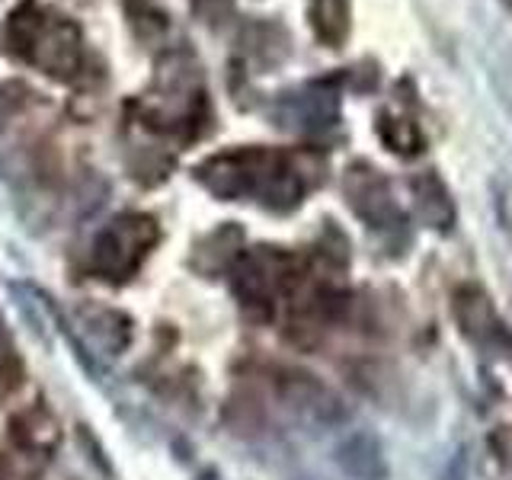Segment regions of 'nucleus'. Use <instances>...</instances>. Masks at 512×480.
<instances>
[{
	"label": "nucleus",
	"mask_w": 512,
	"mask_h": 480,
	"mask_svg": "<svg viewBox=\"0 0 512 480\" xmlns=\"http://www.w3.org/2000/svg\"><path fill=\"white\" fill-rule=\"evenodd\" d=\"M308 20L320 45L343 48L352 29V4L349 0H311Z\"/></svg>",
	"instance_id": "nucleus-15"
},
{
	"label": "nucleus",
	"mask_w": 512,
	"mask_h": 480,
	"mask_svg": "<svg viewBox=\"0 0 512 480\" xmlns=\"http://www.w3.org/2000/svg\"><path fill=\"white\" fill-rule=\"evenodd\" d=\"M10 52L55 80H71L84 68V36L71 16H61L39 0H23L7 23Z\"/></svg>",
	"instance_id": "nucleus-2"
},
{
	"label": "nucleus",
	"mask_w": 512,
	"mask_h": 480,
	"mask_svg": "<svg viewBox=\"0 0 512 480\" xmlns=\"http://www.w3.org/2000/svg\"><path fill=\"white\" fill-rule=\"evenodd\" d=\"M276 119L292 132H327L340 122V90L336 80H311L301 90L285 93L276 106Z\"/></svg>",
	"instance_id": "nucleus-8"
},
{
	"label": "nucleus",
	"mask_w": 512,
	"mask_h": 480,
	"mask_svg": "<svg viewBox=\"0 0 512 480\" xmlns=\"http://www.w3.org/2000/svg\"><path fill=\"white\" fill-rule=\"evenodd\" d=\"M490 448L503 468H512V426H500L490 436Z\"/></svg>",
	"instance_id": "nucleus-18"
},
{
	"label": "nucleus",
	"mask_w": 512,
	"mask_h": 480,
	"mask_svg": "<svg viewBox=\"0 0 512 480\" xmlns=\"http://www.w3.org/2000/svg\"><path fill=\"white\" fill-rule=\"evenodd\" d=\"M199 109H205V93L199 84V64L186 55H170L157 68L154 90L144 96V125L164 128V132L186 135L196 132Z\"/></svg>",
	"instance_id": "nucleus-3"
},
{
	"label": "nucleus",
	"mask_w": 512,
	"mask_h": 480,
	"mask_svg": "<svg viewBox=\"0 0 512 480\" xmlns=\"http://www.w3.org/2000/svg\"><path fill=\"white\" fill-rule=\"evenodd\" d=\"M343 192H346V202L349 208L356 212L368 228L375 231H391L404 221V212L391 192V183L384 180V173L372 164H352L343 176Z\"/></svg>",
	"instance_id": "nucleus-7"
},
{
	"label": "nucleus",
	"mask_w": 512,
	"mask_h": 480,
	"mask_svg": "<svg viewBox=\"0 0 512 480\" xmlns=\"http://www.w3.org/2000/svg\"><path fill=\"white\" fill-rule=\"evenodd\" d=\"M196 180L224 202L256 199L272 212H292L308 192V176L292 154L272 148H237L199 164Z\"/></svg>",
	"instance_id": "nucleus-1"
},
{
	"label": "nucleus",
	"mask_w": 512,
	"mask_h": 480,
	"mask_svg": "<svg viewBox=\"0 0 512 480\" xmlns=\"http://www.w3.org/2000/svg\"><path fill=\"white\" fill-rule=\"evenodd\" d=\"M452 314H455L458 333L471 346L484 349V352H506L512 346L503 320L493 308V298L487 295V288L461 285L452 298Z\"/></svg>",
	"instance_id": "nucleus-9"
},
{
	"label": "nucleus",
	"mask_w": 512,
	"mask_h": 480,
	"mask_svg": "<svg viewBox=\"0 0 512 480\" xmlns=\"http://www.w3.org/2000/svg\"><path fill=\"white\" fill-rule=\"evenodd\" d=\"M375 132H378L384 148H388L391 154H397V157H404V160L420 157L426 151V135H423L420 122L404 116V112H391V109L378 112Z\"/></svg>",
	"instance_id": "nucleus-14"
},
{
	"label": "nucleus",
	"mask_w": 512,
	"mask_h": 480,
	"mask_svg": "<svg viewBox=\"0 0 512 480\" xmlns=\"http://www.w3.org/2000/svg\"><path fill=\"white\" fill-rule=\"evenodd\" d=\"M20 384H23V362L16 356L10 327L4 324V317H0V400L10 397Z\"/></svg>",
	"instance_id": "nucleus-16"
},
{
	"label": "nucleus",
	"mask_w": 512,
	"mask_h": 480,
	"mask_svg": "<svg viewBox=\"0 0 512 480\" xmlns=\"http://www.w3.org/2000/svg\"><path fill=\"white\" fill-rule=\"evenodd\" d=\"M74 320L77 327L87 333L90 346H96L106 356H122V352L132 346V320L128 314L109 308V304H93V301H84L74 308Z\"/></svg>",
	"instance_id": "nucleus-10"
},
{
	"label": "nucleus",
	"mask_w": 512,
	"mask_h": 480,
	"mask_svg": "<svg viewBox=\"0 0 512 480\" xmlns=\"http://www.w3.org/2000/svg\"><path fill=\"white\" fill-rule=\"evenodd\" d=\"M276 394L282 407L295 416L298 423L314 429H330L346 423L349 407L330 384H324L317 375L301 372V368H285L276 378Z\"/></svg>",
	"instance_id": "nucleus-6"
},
{
	"label": "nucleus",
	"mask_w": 512,
	"mask_h": 480,
	"mask_svg": "<svg viewBox=\"0 0 512 480\" xmlns=\"http://www.w3.org/2000/svg\"><path fill=\"white\" fill-rule=\"evenodd\" d=\"M298 279V260L276 247H256L244 253L234 269V292L247 311L272 314L276 298Z\"/></svg>",
	"instance_id": "nucleus-5"
},
{
	"label": "nucleus",
	"mask_w": 512,
	"mask_h": 480,
	"mask_svg": "<svg viewBox=\"0 0 512 480\" xmlns=\"http://www.w3.org/2000/svg\"><path fill=\"white\" fill-rule=\"evenodd\" d=\"M77 439H80V445L87 448V458L90 461H96V468H100L106 477H112V464H109V458H106V452H103V445L96 442V439H90V429L87 426H77Z\"/></svg>",
	"instance_id": "nucleus-17"
},
{
	"label": "nucleus",
	"mask_w": 512,
	"mask_h": 480,
	"mask_svg": "<svg viewBox=\"0 0 512 480\" xmlns=\"http://www.w3.org/2000/svg\"><path fill=\"white\" fill-rule=\"evenodd\" d=\"M410 202H413L416 218H420L429 231H439V234L455 231L458 205L452 199V189L445 186V180L436 170H423V173L413 176L410 180Z\"/></svg>",
	"instance_id": "nucleus-11"
},
{
	"label": "nucleus",
	"mask_w": 512,
	"mask_h": 480,
	"mask_svg": "<svg viewBox=\"0 0 512 480\" xmlns=\"http://www.w3.org/2000/svg\"><path fill=\"white\" fill-rule=\"evenodd\" d=\"M333 461L349 480H388V458L375 432L356 429L333 448Z\"/></svg>",
	"instance_id": "nucleus-12"
},
{
	"label": "nucleus",
	"mask_w": 512,
	"mask_h": 480,
	"mask_svg": "<svg viewBox=\"0 0 512 480\" xmlns=\"http://www.w3.org/2000/svg\"><path fill=\"white\" fill-rule=\"evenodd\" d=\"M157 240H160V228L151 215L141 212L119 215L96 234L90 266L106 282H128L144 266L148 253L157 247Z\"/></svg>",
	"instance_id": "nucleus-4"
},
{
	"label": "nucleus",
	"mask_w": 512,
	"mask_h": 480,
	"mask_svg": "<svg viewBox=\"0 0 512 480\" xmlns=\"http://www.w3.org/2000/svg\"><path fill=\"white\" fill-rule=\"evenodd\" d=\"M10 436L13 442L26 448L32 455H52L61 445V423L55 420V413L36 404L29 410H20L10 423Z\"/></svg>",
	"instance_id": "nucleus-13"
}]
</instances>
